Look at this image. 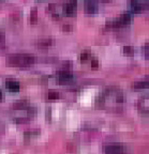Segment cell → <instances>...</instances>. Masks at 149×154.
<instances>
[{"label":"cell","mask_w":149,"mask_h":154,"mask_svg":"<svg viewBox=\"0 0 149 154\" xmlns=\"http://www.w3.org/2000/svg\"><path fill=\"white\" fill-rule=\"evenodd\" d=\"M125 95L117 88H107L99 96L98 105L108 110H119L125 105Z\"/></svg>","instance_id":"obj_1"},{"label":"cell","mask_w":149,"mask_h":154,"mask_svg":"<svg viewBox=\"0 0 149 154\" xmlns=\"http://www.w3.org/2000/svg\"><path fill=\"white\" fill-rule=\"evenodd\" d=\"M36 61L34 57L29 54H14L8 57V63L13 66L27 67L32 65Z\"/></svg>","instance_id":"obj_2"},{"label":"cell","mask_w":149,"mask_h":154,"mask_svg":"<svg viewBox=\"0 0 149 154\" xmlns=\"http://www.w3.org/2000/svg\"><path fill=\"white\" fill-rule=\"evenodd\" d=\"M104 154H125V148L120 143H108L104 147Z\"/></svg>","instance_id":"obj_3"},{"label":"cell","mask_w":149,"mask_h":154,"mask_svg":"<svg viewBox=\"0 0 149 154\" xmlns=\"http://www.w3.org/2000/svg\"><path fill=\"white\" fill-rule=\"evenodd\" d=\"M76 10H77V2L76 0H69L67 1L63 7V12L67 16H73V15L76 14Z\"/></svg>","instance_id":"obj_4"},{"label":"cell","mask_w":149,"mask_h":154,"mask_svg":"<svg viewBox=\"0 0 149 154\" xmlns=\"http://www.w3.org/2000/svg\"><path fill=\"white\" fill-rule=\"evenodd\" d=\"M58 79L61 84H70L74 80V75L69 70H61L58 74Z\"/></svg>","instance_id":"obj_5"},{"label":"cell","mask_w":149,"mask_h":154,"mask_svg":"<svg viewBox=\"0 0 149 154\" xmlns=\"http://www.w3.org/2000/svg\"><path fill=\"white\" fill-rule=\"evenodd\" d=\"M137 108L140 109V111L144 113H148L149 111V101L148 97L145 96V97H142V99L138 100L137 102Z\"/></svg>","instance_id":"obj_6"},{"label":"cell","mask_w":149,"mask_h":154,"mask_svg":"<svg viewBox=\"0 0 149 154\" xmlns=\"http://www.w3.org/2000/svg\"><path fill=\"white\" fill-rule=\"evenodd\" d=\"M5 87H7V89L11 92H17L21 89L19 82L15 79H8L7 82H5Z\"/></svg>","instance_id":"obj_7"},{"label":"cell","mask_w":149,"mask_h":154,"mask_svg":"<svg viewBox=\"0 0 149 154\" xmlns=\"http://www.w3.org/2000/svg\"><path fill=\"white\" fill-rule=\"evenodd\" d=\"M118 24H119V26L122 27V26H125V25L130 24L131 22V15L129 14V13H125V14L121 15L119 18L117 19Z\"/></svg>","instance_id":"obj_8"},{"label":"cell","mask_w":149,"mask_h":154,"mask_svg":"<svg viewBox=\"0 0 149 154\" xmlns=\"http://www.w3.org/2000/svg\"><path fill=\"white\" fill-rule=\"evenodd\" d=\"M85 12L88 13V14H92V13L96 12V5H94V1L86 0V2H85Z\"/></svg>","instance_id":"obj_9"},{"label":"cell","mask_w":149,"mask_h":154,"mask_svg":"<svg viewBox=\"0 0 149 154\" xmlns=\"http://www.w3.org/2000/svg\"><path fill=\"white\" fill-rule=\"evenodd\" d=\"M131 5V9H132L133 12H135V13L142 12V10H143L142 5L137 2L136 0H132V1H131V5Z\"/></svg>","instance_id":"obj_10"},{"label":"cell","mask_w":149,"mask_h":154,"mask_svg":"<svg viewBox=\"0 0 149 154\" xmlns=\"http://www.w3.org/2000/svg\"><path fill=\"white\" fill-rule=\"evenodd\" d=\"M135 89H143V88H147L148 87V80H143V82H136L133 85Z\"/></svg>","instance_id":"obj_11"},{"label":"cell","mask_w":149,"mask_h":154,"mask_svg":"<svg viewBox=\"0 0 149 154\" xmlns=\"http://www.w3.org/2000/svg\"><path fill=\"white\" fill-rule=\"evenodd\" d=\"M47 97L49 100H56L59 97V92L56 91V90H49L47 92Z\"/></svg>","instance_id":"obj_12"},{"label":"cell","mask_w":149,"mask_h":154,"mask_svg":"<svg viewBox=\"0 0 149 154\" xmlns=\"http://www.w3.org/2000/svg\"><path fill=\"white\" fill-rule=\"evenodd\" d=\"M123 53L128 56H132L134 54V49H133L132 46H125L123 47Z\"/></svg>","instance_id":"obj_13"},{"label":"cell","mask_w":149,"mask_h":154,"mask_svg":"<svg viewBox=\"0 0 149 154\" xmlns=\"http://www.w3.org/2000/svg\"><path fill=\"white\" fill-rule=\"evenodd\" d=\"M39 46H41V47H47V46H49L52 44V41L51 40H47V38H45V40H41V41H39Z\"/></svg>","instance_id":"obj_14"},{"label":"cell","mask_w":149,"mask_h":154,"mask_svg":"<svg viewBox=\"0 0 149 154\" xmlns=\"http://www.w3.org/2000/svg\"><path fill=\"white\" fill-rule=\"evenodd\" d=\"M36 18H38V15H36V10L33 9L30 13V22L31 23H36Z\"/></svg>","instance_id":"obj_15"},{"label":"cell","mask_w":149,"mask_h":154,"mask_svg":"<svg viewBox=\"0 0 149 154\" xmlns=\"http://www.w3.org/2000/svg\"><path fill=\"white\" fill-rule=\"evenodd\" d=\"M90 58V53L89 51H84V53H82V55H81V60L82 61H87Z\"/></svg>","instance_id":"obj_16"},{"label":"cell","mask_w":149,"mask_h":154,"mask_svg":"<svg viewBox=\"0 0 149 154\" xmlns=\"http://www.w3.org/2000/svg\"><path fill=\"white\" fill-rule=\"evenodd\" d=\"M91 66L94 67V69H96V67L99 66V61L96 60V59H94V60L91 61Z\"/></svg>","instance_id":"obj_17"},{"label":"cell","mask_w":149,"mask_h":154,"mask_svg":"<svg viewBox=\"0 0 149 154\" xmlns=\"http://www.w3.org/2000/svg\"><path fill=\"white\" fill-rule=\"evenodd\" d=\"M145 54H146V57L148 58V44L145 45Z\"/></svg>","instance_id":"obj_18"},{"label":"cell","mask_w":149,"mask_h":154,"mask_svg":"<svg viewBox=\"0 0 149 154\" xmlns=\"http://www.w3.org/2000/svg\"><path fill=\"white\" fill-rule=\"evenodd\" d=\"M63 30H71V26L70 25H65L63 26Z\"/></svg>","instance_id":"obj_19"},{"label":"cell","mask_w":149,"mask_h":154,"mask_svg":"<svg viewBox=\"0 0 149 154\" xmlns=\"http://www.w3.org/2000/svg\"><path fill=\"white\" fill-rule=\"evenodd\" d=\"M2 100V92H1V90H0V101Z\"/></svg>","instance_id":"obj_20"}]
</instances>
